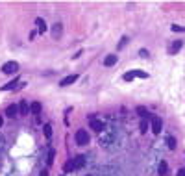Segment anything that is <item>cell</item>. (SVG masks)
I'll return each instance as SVG.
<instances>
[{
	"instance_id": "obj_4",
	"label": "cell",
	"mask_w": 185,
	"mask_h": 176,
	"mask_svg": "<svg viewBox=\"0 0 185 176\" xmlns=\"http://www.w3.org/2000/svg\"><path fill=\"white\" fill-rule=\"evenodd\" d=\"M161 128H163V122H161V119H159V117H152V132H154L155 136L161 132Z\"/></svg>"
},
{
	"instance_id": "obj_16",
	"label": "cell",
	"mask_w": 185,
	"mask_h": 176,
	"mask_svg": "<svg viewBox=\"0 0 185 176\" xmlns=\"http://www.w3.org/2000/svg\"><path fill=\"white\" fill-rule=\"evenodd\" d=\"M43 132H44V137H46V139L52 137V126H50V124H44V126H43Z\"/></svg>"
},
{
	"instance_id": "obj_19",
	"label": "cell",
	"mask_w": 185,
	"mask_h": 176,
	"mask_svg": "<svg viewBox=\"0 0 185 176\" xmlns=\"http://www.w3.org/2000/svg\"><path fill=\"white\" fill-rule=\"evenodd\" d=\"M167 145H169L170 150H174V148H176V139H174L172 136H169V137H167Z\"/></svg>"
},
{
	"instance_id": "obj_2",
	"label": "cell",
	"mask_w": 185,
	"mask_h": 176,
	"mask_svg": "<svg viewBox=\"0 0 185 176\" xmlns=\"http://www.w3.org/2000/svg\"><path fill=\"white\" fill-rule=\"evenodd\" d=\"M76 143H78L80 146L89 143V134H87V132H83V130H78V132H76Z\"/></svg>"
},
{
	"instance_id": "obj_6",
	"label": "cell",
	"mask_w": 185,
	"mask_h": 176,
	"mask_svg": "<svg viewBox=\"0 0 185 176\" xmlns=\"http://www.w3.org/2000/svg\"><path fill=\"white\" fill-rule=\"evenodd\" d=\"M61 33H63V24H61V23L54 24V26H52V37H54V39H59Z\"/></svg>"
},
{
	"instance_id": "obj_25",
	"label": "cell",
	"mask_w": 185,
	"mask_h": 176,
	"mask_svg": "<svg viewBox=\"0 0 185 176\" xmlns=\"http://www.w3.org/2000/svg\"><path fill=\"white\" fill-rule=\"evenodd\" d=\"M178 176H185V169H180L178 171Z\"/></svg>"
},
{
	"instance_id": "obj_3",
	"label": "cell",
	"mask_w": 185,
	"mask_h": 176,
	"mask_svg": "<svg viewBox=\"0 0 185 176\" xmlns=\"http://www.w3.org/2000/svg\"><path fill=\"white\" fill-rule=\"evenodd\" d=\"M89 124H91V130L96 132V134H102V132H104V122L98 121V119H91Z\"/></svg>"
},
{
	"instance_id": "obj_20",
	"label": "cell",
	"mask_w": 185,
	"mask_h": 176,
	"mask_svg": "<svg viewBox=\"0 0 185 176\" xmlns=\"http://www.w3.org/2000/svg\"><path fill=\"white\" fill-rule=\"evenodd\" d=\"M63 171H65V172H71V171H74V165H72V161H67V163L63 165Z\"/></svg>"
},
{
	"instance_id": "obj_24",
	"label": "cell",
	"mask_w": 185,
	"mask_h": 176,
	"mask_svg": "<svg viewBox=\"0 0 185 176\" xmlns=\"http://www.w3.org/2000/svg\"><path fill=\"white\" fill-rule=\"evenodd\" d=\"M139 56H143V58H148V50H145V48H143V50H139Z\"/></svg>"
},
{
	"instance_id": "obj_22",
	"label": "cell",
	"mask_w": 185,
	"mask_h": 176,
	"mask_svg": "<svg viewBox=\"0 0 185 176\" xmlns=\"http://www.w3.org/2000/svg\"><path fill=\"white\" fill-rule=\"evenodd\" d=\"M54 156H56V152L50 150V152H48V163H50V165H52V161H54Z\"/></svg>"
},
{
	"instance_id": "obj_11",
	"label": "cell",
	"mask_w": 185,
	"mask_h": 176,
	"mask_svg": "<svg viewBox=\"0 0 185 176\" xmlns=\"http://www.w3.org/2000/svg\"><path fill=\"white\" fill-rule=\"evenodd\" d=\"M72 165H74V169L83 167V165H85V156H76V158L72 160Z\"/></svg>"
},
{
	"instance_id": "obj_9",
	"label": "cell",
	"mask_w": 185,
	"mask_h": 176,
	"mask_svg": "<svg viewBox=\"0 0 185 176\" xmlns=\"http://www.w3.org/2000/svg\"><path fill=\"white\" fill-rule=\"evenodd\" d=\"M17 113H19V106H17V104L8 106V109H6V115H8V117H17Z\"/></svg>"
},
{
	"instance_id": "obj_8",
	"label": "cell",
	"mask_w": 185,
	"mask_h": 176,
	"mask_svg": "<svg viewBox=\"0 0 185 176\" xmlns=\"http://www.w3.org/2000/svg\"><path fill=\"white\" fill-rule=\"evenodd\" d=\"M167 172H169V163H167V161H159V165H157V174H159V176H167Z\"/></svg>"
},
{
	"instance_id": "obj_15",
	"label": "cell",
	"mask_w": 185,
	"mask_h": 176,
	"mask_svg": "<svg viewBox=\"0 0 185 176\" xmlns=\"http://www.w3.org/2000/svg\"><path fill=\"white\" fill-rule=\"evenodd\" d=\"M130 72L133 78H148V72H145V71H130Z\"/></svg>"
},
{
	"instance_id": "obj_1",
	"label": "cell",
	"mask_w": 185,
	"mask_h": 176,
	"mask_svg": "<svg viewBox=\"0 0 185 176\" xmlns=\"http://www.w3.org/2000/svg\"><path fill=\"white\" fill-rule=\"evenodd\" d=\"M2 72H4V74H15V72H19V63H17V61H8V63H4V65H2Z\"/></svg>"
},
{
	"instance_id": "obj_18",
	"label": "cell",
	"mask_w": 185,
	"mask_h": 176,
	"mask_svg": "<svg viewBox=\"0 0 185 176\" xmlns=\"http://www.w3.org/2000/svg\"><path fill=\"white\" fill-rule=\"evenodd\" d=\"M139 130H141V134H145V132L148 130V119H143L141 124H139Z\"/></svg>"
},
{
	"instance_id": "obj_10",
	"label": "cell",
	"mask_w": 185,
	"mask_h": 176,
	"mask_svg": "<svg viewBox=\"0 0 185 176\" xmlns=\"http://www.w3.org/2000/svg\"><path fill=\"white\" fill-rule=\"evenodd\" d=\"M35 24L39 26V33H44L46 30H48V26H46V23H44V20H43L41 17H37V19H35Z\"/></svg>"
},
{
	"instance_id": "obj_12",
	"label": "cell",
	"mask_w": 185,
	"mask_h": 176,
	"mask_svg": "<svg viewBox=\"0 0 185 176\" xmlns=\"http://www.w3.org/2000/svg\"><path fill=\"white\" fill-rule=\"evenodd\" d=\"M115 63H117V56H115V54H109V56L104 59V65H106V67H113Z\"/></svg>"
},
{
	"instance_id": "obj_7",
	"label": "cell",
	"mask_w": 185,
	"mask_h": 176,
	"mask_svg": "<svg viewBox=\"0 0 185 176\" xmlns=\"http://www.w3.org/2000/svg\"><path fill=\"white\" fill-rule=\"evenodd\" d=\"M78 80V74H71V76H67V78H63L61 82H59V85L61 87H67V85H71V83H74Z\"/></svg>"
},
{
	"instance_id": "obj_27",
	"label": "cell",
	"mask_w": 185,
	"mask_h": 176,
	"mask_svg": "<svg viewBox=\"0 0 185 176\" xmlns=\"http://www.w3.org/2000/svg\"><path fill=\"white\" fill-rule=\"evenodd\" d=\"M2 124H4V119H2V117H0V128H2Z\"/></svg>"
},
{
	"instance_id": "obj_23",
	"label": "cell",
	"mask_w": 185,
	"mask_h": 176,
	"mask_svg": "<svg viewBox=\"0 0 185 176\" xmlns=\"http://www.w3.org/2000/svg\"><path fill=\"white\" fill-rule=\"evenodd\" d=\"M172 30H174V32H185V28H181V26H178V24H172Z\"/></svg>"
},
{
	"instance_id": "obj_17",
	"label": "cell",
	"mask_w": 185,
	"mask_h": 176,
	"mask_svg": "<svg viewBox=\"0 0 185 176\" xmlns=\"http://www.w3.org/2000/svg\"><path fill=\"white\" fill-rule=\"evenodd\" d=\"M30 111H32V113H35V115H37V113H39V111H41V104H39V102H33V104H32V106H30Z\"/></svg>"
},
{
	"instance_id": "obj_14",
	"label": "cell",
	"mask_w": 185,
	"mask_h": 176,
	"mask_svg": "<svg viewBox=\"0 0 185 176\" xmlns=\"http://www.w3.org/2000/svg\"><path fill=\"white\" fill-rule=\"evenodd\" d=\"M181 47H183V41H180V39H178V41H174V43H172V47H170V54L180 52V48H181Z\"/></svg>"
},
{
	"instance_id": "obj_13",
	"label": "cell",
	"mask_w": 185,
	"mask_h": 176,
	"mask_svg": "<svg viewBox=\"0 0 185 176\" xmlns=\"http://www.w3.org/2000/svg\"><path fill=\"white\" fill-rule=\"evenodd\" d=\"M19 113H20V115H26V113H30V106H28L24 100H22V102L19 104Z\"/></svg>"
},
{
	"instance_id": "obj_5",
	"label": "cell",
	"mask_w": 185,
	"mask_h": 176,
	"mask_svg": "<svg viewBox=\"0 0 185 176\" xmlns=\"http://www.w3.org/2000/svg\"><path fill=\"white\" fill-rule=\"evenodd\" d=\"M19 82H20V78H13L11 82H8L6 85H2V91H13L15 87L19 85Z\"/></svg>"
},
{
	"instance_id": "obj_28",
	"label": "cell",
	"mask_w": 185,
	"mask_h": 176,
	"mask_svg": "<svg viewBox=\"0 0 185 176\" xmlns=\"http://www.w3.org/2000/svg\"><path fill=\"white\" fill-rule=\"evenodd\" d=\"M61 176H65V174H61Z\"/></svg>"
},
{
	"instance_id": "obj_21",
	"label": "cell",
	"mask_w": 185,
	"mask_h": 176,
	"mask_svg": "<svg viewBox=\"0 0 185 176\" xmlns=\"http://www.w3.org/2000/svg\"><path fill=\"white\" fill-rule=\"evenodd\" d=\"M126 43H128V37H122V39H120V43H119V50H120V48H124Z\"/></svg>"
},
{
	"instance_id": "obj_26",
	"label": "cell",
	"mask_w": 185,
	"mask_h": 176,
	"mask_svg": "<svg viewBox=\"0 0 185 176\" xmlns=\"http://www.w3.org/2000/svg\"><path fill=\"white\" fill-rule=\"evenodd\" d=\"M41 176H48V171H41Z\"/></svg>"
}]
</instances>
